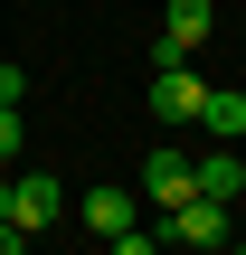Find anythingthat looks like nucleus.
Returning <instances> with one entry per match:
<instances>
[{
    "label": "nucleus",
    "mask_w": 246,
    "mask_h": 255,
    "mask_svg": "<svg viewBox=\"0 0 246 255\" xmlns=\"http://www.w3.org/2000/svg\"><path fill=\"white\" fill-rule=\"evenodd\" d=\"M152 237H161V246H228V237H237V218H228V199L190 189V199H180V208H171Z\"/></svg>",
    "instance_id": "f257e3e1"
},
{
    "label": "nucleus",
    "mask_w": 246,
    "mask_h": 255,
    "mask_svg": "<svg viewBox=\"0 0 246 255\" xmlns=\"http://www.w3.org/2000/svg\"><path fill=\"white\" fill-rule=\"evenodd\" d=\"M0 218L38 237V227H57V218H66V189H57L47 170H19V180H9V199H0Z\"/></svg>",
    "instance_id": "f03ea898"
},
{
    "label": "nucleus",
    "mask_w": 246,
    "mask_h": 255,
    "mask_svg": "<svg viewBox=\"0 0 246 255\" xmlns=\"http://www.w3.org/2000/svg\"><path fill=\"white\" fill-rule=\"evenodd\" d=\"M199 104H209V85L190 76V57L152 66V114H161V123H199Z\"/></svg>",
    "instance_id": "7ed1b4c3"
},
{
    "label": "nucleus",
    "mask_w": 246,
    "mask_h": 255,
    "mask_svg": "<svg viewBox=\"0 0 246 255\" xmlns=\"http://www.w3.org/2000/svg\"><path fill=\"white\" fill-rule=\"evenodd\" d=\"M190 189H199V161H190V151H152V161H142V199H161V208H180Z\"/></svg>",
    "instance_id": "20e7f679"
},
{
    "label": "nucleus",
    "mask_w": 246,
    "mask_h": 255,
    "mask_svg": "<svg viewBox=\"0 0 246 255\" xmlns=\"http://www.w3.org/2000/svg\"><path fill=\"white\" fill-rule=\"evenodd\" d=\"M209 28H218V9H209V0H171V9H161V47H180V57H190V47H209Z\"/></svg>",
    "instance_id": "39448f33"
},
{
    "label": "nucleus",
    "mask_w": 246,
    "mask_h": 255,
    "mask_svg": "<svg viewBox=\"0 0 246 255\" xmlns=\"http://www.w3.org/2000/svg\"><path fill=\"white\" fill-rule=\"evenodd\" d=\"M199 132H218V142H237V132H246V95H237V85H209V104H199Z\"/></svg>",
    "instance_id": "423d86ee"
},
{
    "label": "nucleus",
    "mask_w": 246,
    "mask_h": 255,
    "mask_svg": "<svg viewBox=\"0 0 246 255\" xmlns=\"http://www.w3.org/2000/svg\"><path fill=\"white\" fill-rule=\"evenodd\" d=\"M85 227L95 237H123L133 227V189H85Z\"/></svg>",
    "instance_id": "0eeeda50"
},
{
    "label": "nucleus",
    "mask_w": 246,
    "mask_h": 255,
    "mask_svg": "<svg viewBox=\"0 0 246 255\" xmlns=\"http://www.w3.org/2000/svg\"><path fill=\"white\" fill-rule=\"evenodd\" d=\"M199 189L237 208V199H246V161H237V151H209V161H199Z\"/></svg>",
    "instance_id": "6e6552de"
},
{
    "label": "nucleus",
    "mask_w": 246,
    "mask_h": 255,
    "mask_svg": "<svg viewBox=\"0 0 246 255\" xmlns=\"http://www.w3.org/2000/svg\"><path fill=\"white\" fill-rule=\"evenodd\" d=\"M19 132H28V114H19V104H0V161L19 151Z\"/></svg>",
    "instance_id": "1a4fd4ad"
},
{
    "label": "nucleus",
    "mask_w": 246,
    "mask_h": 255,
    "mask_svg": "<svg viewBox=\"0 0 246 255\" xmlns=\"http://www.w3.org/2000/svg\"><path fill=\"white\" fill-rule=\"evenodd\" d=\"M0 104H28V66H0Z\"/></svg>",
    "instance_id": "9d476101"
},
{
    "label": "nucleus",
    "mask_w": 246,
    "mask_h": 255,
    "mask_svg": "<svg viewBox=\"0 0 246 255\" xmlns=\"http://www.w3.org/2000/svg\"><path fill=\"white\" fill-rule=\"evenodd\" d=\"M0 199H9V180H0Z\"/></svg>",
    "instance_id": "9b49d317"
},
{
    "label": "nucleus",
    "mask_w": 246,
    "mask_h": 255,
    "mask_svg": "<svg viewBox=\"0 0 246 255\" xmlns=\"http://www.w3.org/2000/svg\"><path fill=\"white\" fill-rule=\"evenodd\" d=\"M237 246H246V237H237Z\"/></svg>",
    "instance_id": "f8f14e48"
}]
</instances>
